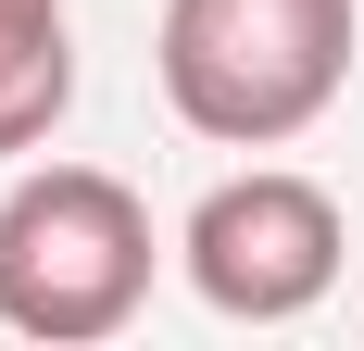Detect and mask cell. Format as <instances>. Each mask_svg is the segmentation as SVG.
I'll use <instances>...</instances> for the list:
<instances>
[{"label":"cell","mask_w":364,"mask_h":351,"mask_svg":"<svg viewBox=\"0 0 364 351\" xmlns=\"http://www.w3.org/2000/svg\"><path fill=\"white\" fill-rule=\"evenodd\" d=\"M164 101L214 151H289L352 88V0H164Z\"/></svg>","instance_id":"cell-1"},{"label":"cell","mask_w":364,"mask_h":351,"mask_svg":"<svg viewBox=\"0 0 364 351\" xmlns=\"http://www.w3.org/2000/svg\"><path fill=\"white\" fill-rule=\"evenodd\" d=\"M151 301V201L101 163H38L0 201V326L88 351Z\"/></svg>","instance_id":"cell-2"},{"label":"cell","mask_w":364,"mask_h":351,"mask_svg":"<svg viewBox=\"0 0 364 351\" xmlns=\"http://www.w3.org/2000/svg\"><path fill=\"white\" fill-rule=\"evenodd\" d=\"M339 251H352L339 201L314 188V176H289V163H252V176H226V188H201V213L176 226L188 288H201L226 326L314 314V301L339 288Z\"/></svg>","instance_id":"cell-3"},{"label":"cell","mask_w":364,"mask_h":351,"mask_svg":"<svg viewBox=\"0 0 364 351\" xmlns=\"http://www.w3.org/2000/svg\"><path fill=\"white\" fill-rule=\"evenodd\" d=\"M75 113V13L63 0H0V163L50 151Z\"/></svg>","instance_id":"cell-4"}]
</instances>
